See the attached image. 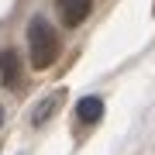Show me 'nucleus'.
Returning <instances> with one entry per match:
<instances>
[{
    "label": "nucleus",
    "mask_w": 155,
    "mask_h": 155,
    "mask_svg": "<svg viewBox=\"0 0 155 155\" xmlns=\"http://www.w3.org/2000/svg\"><path fill=\"white\" fill-rule=\"evenodd\" d=\"M28 48H31V66L35 69H48L59 59V35L45 17H35L28 24Z\"/></svg>",
    "instance_id": "f257e3e1"
},
{
    "label": "nucleus",
    "mask_w": 155,
    "mask_h": 155,
    "mask_svg": "<svg viewBox=\"0 0 155 155\" xmlns=\"http://www.w3.org/2000/svg\"><path fill=\"white\" fill-rule=\"evenodd\" d=\"M0 83L4 86H17L21 83V59H17L14 48L0 52Z\"/></svg>",
    "instance_id": "f03ea898"
},
{
    "label": "nucleus",
    "mask_w": 155,
    "mask_h": 155,
    "mask_svg": "<svg viewBox=\"0 0 155 155\" xmlns=\"http://www.w3.org/2000/svg\"><path fill=\"white\" fill-rule=\"evenodd\" d=\"M0 124H4V110H0Z\"/></svg>",
    "instance_id": "423d86ee"
},
{
    "label": "nucleus",
    "mask_w": 155,
    "mask_h": 155,
    "mask_svg": "<svg viewBox=\"0 0 155 155\" xmlns=\"http://www.w3.org/2000/svg\"><path fill=\"white\" fill-rule=\"evenodd\" d=\"M62 97H66V93H62V90H59V93H52V97H48V100H45V104L38 107V110L31 114V124H45V121H48V117H52V110H55V107L62 104Z\"/></svg>",
    "instance_id": "39448f33"
},
{
    "label": "nucleus",
    "mask_w": 155,
    "mask_h": 155,
    "mask_svg": "<svg viewBox=\"0 0 155 155\" xmlns=\"http://www.w3.org/2000/svg\"><path fill=\"white\" fill-rule=\"evenodd\" d=\"M76 117L83 124H97L100 117H104V100H100V97H83L79 107H76Z\"/></svg>",
    "instance_id": "20e7f679"
},
{
    "label": "nucleus",
    "mask_w": 155,
    "mask_h": 155,
    "mask_svg": "<svg viewBox=\"0 0 155 155\" xmlns=\"http://www.w3.org/2000/svg\"><path fill=\"white\" fill-rule=\"evenodd\" d=\"M59 14H62V21H66L69 28H76V24L86 21V14H90V0H59Z\"/></svg>",
    "instance_id": "7ed1b4c3"
}]
</instances>
